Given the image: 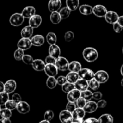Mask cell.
Returning a JSON list of instances; mask_svg holds the SVG:
<instances>
[{
    "instance_id": "obj_1",
    "label": "cell",
    "mask_w": 123,
    "mask_h": 123,
    "mask_svg": "<svg viewBox=\"0 0 123 123\" xmlns=\"http://www.w3.org/2000/svg\"><path fill=\"white\" fill-rule=\"evenodd\" d=\"M82 55L84 58L87 62H92L98 58V54L96 49L91 47H88L84 49L83 50Z\"/></svg>"
},
{
    "instance_id": "obj_2",
    "label": "cell",
    "mask_w": 123,
    "mask_h": 123,
    "mask_svg": "<svg viewBox=\"0 0 123 123\" xmlns=\"http://www.w3.org/2000/svg\"><path fill=\"white\" fill-rule=\"evenodd\" d=\"M78 74H79L80 79H84L88 82L94 79L95 75V73H94L92 70L87 68H82L81 70L78 73Z\"/></svg>"
},
{
    "instance_id": "obj_3",
    "label": "cell",
    "mask_w": 123,
    "mask_h": 123,
    "mask_svg": "<svg viewBox=\"0 0 123 123\" xmlns=\"http://www.w3.org/2000/svg\"><path fill=\"white\" fill-rule=\"evenodd\" d=\"M25 18L21 13H16L12 14L9 19V22L12 25L14 26H19L24 23Z\"/></svg>"
},
{
    "instance_id": "obj_4",
    "label": "cell",
    "mask_w": 123,
    "mask_h": 123,
    "mask_svg": "<svg viewBox=\"0 0 123 123\" xmlns=\"http://www.w3.org/2000/svg\"><path fill=\"white\" fill-rule=\"evenodd\" d=\"M69 63L67 58L64 56H60L56 60L55 66L58 70L61 71H66L68 70V66Z\"/></svg>"
},
{
    "instance_id": "obj_5",
    "label": "cell",
    "mask_w": 123,
    "mask_h": 123,
    "mask_svg": "<svg viewBox=\"0 0 123 123\" xmlns=\"http://www.w3.org/2000/svg\"><path fill=\"white\" fill-rule=\"evenodd\" d=\"M86 112L84 109L77 108L72 113L73 118V121L78 123H83L84 118L85 117Z\"/></svg>"
},
{
    "instance_id": "obj_6",
    "label": "cell",
    "mask_w": 123,
    "mask_h": 123,
    "mask_svg": "<svg viewBox=\"0 0 123 123\" xmlns=\"http://www.w3.org/2000/svg\"><path fill=\"white\" fill-rule=\"evenodd\" d=\"M59 118L62 123H72L73 122V118L72 114L68 111L63 110L60 113Z\"/></svg>"
},
{
    "instance_id": "obj_7",
    "label": "cell",
    "mask_w": 123,
    "mask_h": 123,
    "mask_svg": "<svg viewBox=\"0 0 123 123\" xmlns=\"http://www.w3.org/2000/svg\"><path fill=\"white\" fill-rule=\"evenodd\" d=\"M108 12V11L107 10V8L103 5L100 4H97L95 6L93 7V10H92V13L96 16L98 17V18L105 17Z\"/></svg>"
},
{
    "instance_id": "obj_8",
    "label": "cell",
    "mask_w": 123,
    "mask_h": 123,
    "mask_svg": "<svg viewBox=\"0 0 123 123\" xmlns=\"http://www.w3.org/2000/svg\"><path fill=\"white\" fill-rule=\"evenodd\" d=\"M94 79L100 84H103L108 80L109 74L106 71L98 70L95 73Z\"/></svg>"
},
{
    "instance_id": "obj_9",
    "label": "cell",
    "mask_w": 123,
    "mask_h": 123,
    "mask_svg": "<svg viewBox=\"0 0 123 123\" xmlns=\"http://www.w3.org/2000/svg\"><path fill=\"white\" fill-rule=\"evenodd\" d=\"M119 17L120 16L116 12H114V11H108L105 16V19L108 24L114 25L115 23L118 22Z\"/></svg>"
},
{
    "instance_id": "obj_10",
    "label": "cell",
    "mask_w": 123,
    "mask_h": 123,
    "mask_svg": "<svg viewBox=\"0 0 123 123\" xmlns=\"http://www.w3.org/2000/svg\"><path fill=\"white\" fill-rule=\"evenodd\" d=\"M44 71L48 77L55 78L58 74V69L55 64H46Z\"/></svg>"
},
{
    "instance_id": "obj_11",
    "label": "cell",
    "mask_w": 123,
    "mask_h": 123,
    "mask_svg": "<svg viewBox=\"0 0 123 123\" xmlns=\"http://www.w3.org/2000/svg\"><path fill=\"white\" fill-rule=\"evenodd\" d=\"M32 44L31 43V39L24 38H22L21 39L19 40L18 44H17L18 49H22L23 50L30 49L31 47L32 46Z\"/></svg>"
},
{
    "instance_id": "obj_12",
    "label": "cell",
    "mask_w": 123,
    "mask_h": 123,
    "mask_svg": "<svg viewBox=\"0 0 123 123\" xmlns=\"http://www.w3.org/2000/svg\"><path fill=\"white\" fill-rule=\"evenodd\" d=\"M80 94H81L80 91L76 90V89H74V90H72V91H70V92L67 94V100L69 102L76 103L78 100L79 98H80Z\"/></svg>"
},
{
    "instance_id": "obj_13",
    "label": "cell",
    "mask_w": 123,
    "mask_h": 123,
    "mask_svg": "<svg viewBox=\"0 0 123 123\" xmlns=\"http://www.w3.org/2000/svg\"><path fill=\"white\" fill-rule=\"evenodd\" d=\"M17 111L22 114H26L30 111V106L27 102L21 101L17 104Z\"/></svg>"
},
{
    "instance_id": "obj_14",
    "label": "cell",
    "mask_w": 123,
    "mask_h": 123,
    "mask_svg": "<svg viewBox=\"0 0 123 123\" xmlns=\"http://www.w3.org/2000/svg\"><path fill=\"white\" fill-rule=\"evenodd\" d=\"M29 25L33 28H38L42 22V18L38 14H35L29 19Z\"/></svg>"
},
{
    "instance_id": "obj_15",
    "label": "cell",
    "mask_w": 123,
    "mask_h": 123,
    "mask_svg": "<svg viewBox=\"0 0 123 123\" xmlns=\"http://www.w3.org/2000/svg\"><path fill=\"white\" fill-rule=\"evenodd\" d=\"M5 86V92L7 94H11L14 92L16 89L17 84L14 80L13 79H10L7 80L4 84Z\"/></svg>"
},
{
    "instance_id": "obj_16",
    "label": "cell",
    "mask_w": 123,
    "mask_h": 123,
    "mask_svg": "<svg viewBox=\"0 0 123 123\" xmlns=\"http://www.w3.org/2000/svg\"><path fill=\"white\" fill-rule=\"evenodd\" d=\"M61 5L62 3L60 0H50L48 3V8L51 13L58 12L61 8Z\"/></svg>"
},
{
    "instance_id": "obj_17",
    "label": "cell",
    "mask_w": 123,
    "mask_h": 123,
    "mask_svg": "<svg viewBox=\"0 0 123 123\" xmlns=\"http://www.w3.org/2000/svg\"><path fill=\"white\" fill-rule=\"evenodd\" d=\"M74 86H75V89L79 90L80 92H83V91L88 90V88H89L88 82L84 79H79L74 84Z\"/></svg>"
},
{
    "instance_id": "obj_18",
    "label": "cell",
    "mask_w": 123,
    "mask_h": 123,
    "mask_svg": "<svg viewBox=\"0 0 123 123\" xmlns=\"http://www.w3.org/2000/svg\"><path fill=\"white\" fill-rule=\"evenodd\" d=\"M49 54L52 57L54 58L56 60L61 55V49L57 44L51 45L49 48Z\"/></svg>"
},
{
    "instance_id": "obj_19",
    "label": "cell",
    "mask_w": 123,
    "mask_h": 123,
    "mask_svg": "<svg viewBox=\"0 0 123 123\" xmlns=\"http://www.w3.org/2000/svg\"><path fill=\"white\" fill-rule=\"evenodd\" d=\"M36 8L32 6H28L24 8L21 14L24 18H28L30 19L31 17L36 14Z\"/></svg>"
},
{
    "instance_id": "obj_20",
    "label": "cell",
    "mask_w": 123,
    "mask_h": 123,
    "mask_svg": "<svg viewBox=\"0 0 123 123\" xmlns=\"http://www.w3.org/2000/svg\"><path fill=\"white\" fill-rule=\"evenodd\" d=\"M97 108H98V106H97V104L96 102H94V101H89V102H86L85 107L84 108V110L86 113L91 114V113H93L96 111Z\"/></svg>"
},
{
    "instance_id": "obj_21",
    "label": "cell",
    "mask_w": 123,
    "mask_h": 123,
    "mask_svg": "<svg viewBox=\"0 0 123 123\" xmlns=\"http://www.w3.org/2000/svg\"><path fill=\"white\" fill-rule=\"evenodd\" d=\"M46 63L42 60L40 59H36L33 61V63L32 64V67L34 70L37 72H42L44 70L45 68Z\"/></svg>"
},
{
    "instance_id": "obj_22",
    "label": "cell",
    "mask_w": 123,
    "mask_h": 123,
    "mask_svg": "<svg viewBox=\"0 0 123 123\" xmlns=\"http://www.w3.org/2000/svg\"><path fill=\"white\" fill-rule=\"evenodd\" d=\"M31 43L35 46H41L44 43V37L42 35L37 34L34 36L31 39Z\"/></svg>"
},
{
    "instance_id": "obj_23",
    "label": "cell",
    "mask_w": 123,
    "mask_h": 123,
    "mask_svg": "<svg viewBox=\"0 0 123 123\" xmlns=\"http://www.w3.org/2000/svg\"><path fill=\"white\" fill-rule=\"evenodd\" d=\"M34 32V28L30 26V25L25 26L22 28L21 32H20V34L22 38H29L30 39V37L32 36Z\"/></svg>"
},
{
    "instance_id": "obj_24",
    "label": "cell",
    "mask_w": 123,
    "mask_h": 123,
    "mask_svg": "<svg viewBox=\"0 0 123 123\" xmlns=\"http://www.w3.org/2000/svg\"><path fill=\"white\" fill-rule=\"evenodd\" d=\"M82 65L79 61H73L69 63L68 66V70L70 72H74V73H79L82 69Z\"/></svg>"
},
{
    "instance_id": "obj_25",
    "label": "cell",
    "mask_w": 123,
    "mask_h": 123,
    "mask_svg": "<svg viewBox=\"0 0 123 123\" xmlns=\"http://www.w3.org/2000/svg\"><path fill=\"white\" fill-rule=\"evenodd\" d=\"M79 12L85 16H88L92 14L93 7L88 4H83L79 7Z\"/></svg>"
},
{
    "instance_id": "obj_26",
    "label": "cell",
    "mask_w": 123,
    "mask_h": 123,
    "mask_svg": "<svg viewBox=\"0 0 123 123\" xmlns=\"http://www.w3.org/2000/svg\"><path fill=\"white\" fill-rule=\"evenodd\" d=\"M66 77L67 82L73 84H75L80 79L79 74L78 73H74V72H69Z\"/></svg>"
},
{
    "instance_id": "obj_27",
    "label": "cell",
    "mask_w": 123,
    "mask_h": 123,
    "mask_svg": "<svg viewBox=\"0 0 123 123\" xmlns=\"http://www.w3.org/2000/svg\"><path fill=\"white\" fill-rule=\"evenodd\" d=\"M66 3V7L69 8L71 12L78 9L79 6V1L78 0H67Z\"/></svg>"
},
{
    "instance_id": "obj_28",
    "label": "cell",
    "mask_w": 123,
    "mask_h": 123,
    "mask_svg": "<svg viewBox=\"0 0 123 123\" xmlns=\"http://www.w3.org/2000/svg\"><path fill=\"white\" fill-rule=\"evenodd\" d=\"M98 121L100 123H113L114 118L111 114H103L98 118Z\"/></svg>"
},
{
    "instance_id": "obj_29",
    "label": "cell",
    "mask_w": 123,
    "mask_h": 123,
    "mask_svg": "<svg viewBox=\"0 0 123 123\" xmlns=\"http://www.w3.org/2000/svg\"><path fill=\"white\" fill-rule=\"evenodd\" d=\"M50 20L52 24L56 25V24H58L59 23H60L62 19H61V17L59 12H55L51 13V14L50 16Z\"/></svg>"
},
{
    "instance_id": "obj_30",
    "label": "cell",
    "mask_w": 123,
    "mask_h": 123,
    "mask_svg": "<svg viewBox=\"0 0 123 123\" xmlns=\"http://www.w3.org/2000/svg\"><path fill=\"white\" fill-rule=\"evenodd\" d=\"M56 40H57V37L54 32H49L46 35V41L48 44H50V46L56 44L55 43H56Z\"/></svg>"
},
{
    "instance_id": "obj_31",
    "label": "cell",
    "mask_w": 123,
    "mask_h": 123,
    "mask_svg": "<svg viewBox=\"0 0 123 123\" xmlns=\"http://www.w3.org/2000/svg\"><path fill=\"white\" fill-rule=\"evenodd\" d=\"M92 96H93V92L88 90L85 91H83V92H81L80 97L85 100L86 102H89V101H91V99H92Z\"/></svg>"
},
{
    "instance_id": "obj_32",
    "label": "cell",
    "mask_w": 123,
    "mask_h": 123,
    "mask_svg": "<svg viewBox=\"0 0 123 123\" xmlns=\"http://www.w3.org/2000/svg\"><path fill=\"white\" fill-rule=\"evenodd\" d=\"M57 85L56 79L54 77H49L46 80V86L50 89H54Z\"/></svg>"
},
{
    "instance_id": "obj_33",
    "label": "cell",
    "mask_w": 123,
    "mask_h": 123,
    "mask_svg": "<svg viewBox=\"0 0 123 123\" xmlns=\"http://www.w3.org/2000/svg\"><path fill=\"white\" fill-rule=\"evenodd\" d=\"M62 88V91L65 92V93H67L70 92V91H72V90H74L75 89V86H74V84H71L69 82H66L64 85H62L61 86Z\"/></svg>"
},
{
    "instance_id": "obj_34",
    "label": "cell",
    "mask_w": 123,
    "mask_h": 123,
    "mask_svg": "<svg viewBox=\"0 0 123 123\" xmlns=\"http://www.w3.org/2000/svg\"><path fill=\"white\" fill-rule=\"evenodd\" d=\"M71 11L70 10L69 8H67V7H63L62 9L60 10V11L59 12L60 16L61 17V19H66L67 18H68L70 14Z\"/></svg>"
},
{
    "instance_id": "obj_35",
    "label": "cell",
    "mask_w": 123,
    "mask_h": 123,
    "mask_svg": "<svg viewBox=\"0 0 123 123\" xmlns=\"http://www.w3.org/2000/svg\"><path fill=\"white\" fill-rule=\"evenodd\" d=\"M88 85L89 88H90L91 90L95 91L98 90L99 89L100 86V84L98 83L94 78L88 82Z\"/></svg>"
},
{
    "instance_id": "obj_36",
    "label": "cell",
    "mask_w": 123,
    "mask_h": 123,
    "mask_svg": "<svg viewBox=\"0 0 123 123\" xmlns=\"http://www.w3.org/2000/svg\"><path fill=\"white\" fill-rule=\"evenodd\" d=\"M8 100H9L8 94H7L6 92L0 93V106L5 105Z\"/></svg>"
},
{
    "instance_id": "obj_37",
    "label": "cell",
    "mask_w": 123,
    "mask_h": 123,
    "mask_svg": "<svg viewBox=\"0 0 123 123\" xmlns=\"http://www.w3.org/2000/svg\"><path fill=\"white\" fill-rule=\"evenodd\" d=\"M0 115L2 118H8L10 119L12 115V111L7 109V108H4L1 109V112H0Z\"/></svg>"
},
{
    "instance_id": "obj_38",
    "label": "cell",
    "mask_w": 123,
    "mask_h": 123,
    "mask_svg": "<svg viewBox=\"0 0 123 123\" xmlns=\"http://www.w3.org/2000/svg\"><path fill=\"white\" fill-rule=\"evenodd\" d=\"M24 55H25L24 50L20 49H16L14 53V58L17 61H20V60H22Z\"/></svg>"
},
{
    "instance_id": "obj_39",
    "label": "cell",
    "mask_w": 123,
    "mask_h": 123,
    "mask_svg": "<svg viewBox=\"0 0 123 123\" xmlns=\"http://www.w3.org/2000/svg\"><path fill=\"white\" fill-rule=\"evenodd\" d=\"M5 107L7 109H9V110L12 111L14 109H16L17 108V103L15 102H14L12 100H9L7 103L5 105Z\"/></svg>"
},
{
    "instance_id": "obj_40",
    "label": "cell",
    "mask_w": 123,
    "mask_h": 123,
    "mask_svg": "<svg viewBox=\"0 0 123 123\" xmlns=\"http://www.w3.org/2000/svg\"><path fill=\"white\" fill-rule=\"evenodd\" d=\"M54 117V113L52 111L48 110L45 112L44 115V119L46 121H48L50 122Z\"/></svg>"
},
{
    "instance_id": "obj_41",
    "label": "cell",
    "mask_w": 123,
    "mask_h": 123,
    "mask_svg": "<svg viewBox=\"0 0 123 123\" xmlns=\"http://www.w3.org/2000/svg\"><path fill=\"white\" fill-rule=\"evenodd\" d=\"M33 58L30 55H25L23 57L22 61L24 62L25 64L28 65H32V63H33Z\"/></svg>"
},
{
    "instance_id": "obj_42",
    "label": "cell",
    "mask_w": 123,
    "mask_h": 123,
    "mask_svg": "<svg viewBox=\"0 0 123 123\" xmlns=\"http://www.w3.org/2000/svg\"><path fill=\"white\" fill-rule=\"evenodd\" d=\"M76 105L75 103H72V102H68L66 105V110L68 112L72 113L74 112V111L76 109Z\"/></svg>"
},
{
    "instance_id": "obj_43",
    "label": "cell",
    "mask_w": 123,
    "mask_h": 123,
    "mask_svg": "<svg viewBox=\"0 0 123 123\" xmlns=\"http://www.w3.org/2000/svg\"><path fill=\"white\" fill-rule=\"evenodd\" d=\"M74 33L72 31H67L64 35V40L66 42H71L74 38Z\"/></svg>"
},
{
    "instance_id": "obj_44",
    "label": "cell",
    "mask_w": 123,
    "mask_h": 123,
    "mask_svg": "<svg viewBox=\"0 0 123 123\" xmlns=\"http://www.w3.org/2000/svg\"><path fill=\"white\" fill-rule=\"evenodd\" d=\"M86 101L85 100H84V98L80 97L79 99L76 102V105L77 108H82V109H84V108L85 107V105L86 103Z\"/></svg>"
},
{
    "instance_id": "obj_45",
    "label": "cell",
    "mask_w": 123,
    "mask_h": 123,
    "mask_svg": "<svg viewBox=\"0 0 123 123\" xmlns=\"http://www.w3.org/2000/svg\"><path fill=\"white\" fill-rule=\"evenodd\" d=\"M67 79H66V76H60L58 78L56 79V82L57 84L59 85H61V86L63 85H64L66 82H67Z\"/></svg>"
},
{
    "instance_id": "obj_46",
    "label": "cell",
    "mask_w": 123,
    "mask_h": 123,
    "mask_svg": "<svg viewBox=\"0 0 123 123\" xmlns=\"http://www.w3.org/2000/svg\"><path fill=\"white\" fill-rule=\"evenodd\" d=\"M55 62H56V59L52 57V56H50V55L47 56L45 58V61H44V62L46 63V64H55Z\"/></svg>"
},
{
    "instance_id": "obj_47",
    "label": "cell",
    "mask_w": 123,
    "mask_h": 123,
    "mask_svg": "<svg viewBox=\"0 0 123 123\" xmlns=\"http://www.w3.org/2000/svg\"><path fill=\"white\" fill-rule=\"evenodd\" d=\"M123 28L118 22L115 23L113 25V29L117 33H120L123 31Z\"/></svg>"
},
{
    "instance_id": "obj_48",
    "label": "cell",
    "mask_w": 123,
    "mask_h": 123,
    "mask_svg": "<svg viewBox=\"0 0 123 123\" xmlns=\"http://www.w3.org/2000/svg\"><path fill=\"white\" fill-rule=\"evenodd\" d=\"M12 100H13L14 102H15L16 103L18 104V103L22 101V97L20 96V95L19 94L15 93L12 96Z\"/></svg>"
},
{
    "instance_id": "obj_49",
    "label": "cell",
    "mask_w": 123,
    "mask_h": 123,
    "mask_svg": "<svg viewBox=\"0 0 123 123\" xmlns=\"http://www.w3.org/2000/svg\"><path fill=\"white\" fill-rule=\"evenodd\" d=\"M102 93L100 91H96V92H93V96H92V98L96 100H100L101 98H102Z\"/></svg>"
},
{
    "instance_id": "obj_50",
    "label": "cell",
    "mask_w": 123,
    "mask_h": 123,
    "mask_svg": "<svg viewBox=\"0 0 123 123\" xmlns=\"http://www.w3.org/2000/svg\"><path fill=\"white\" fill-rule=\"evenodd\" d=\"M98 108H104L106 106L107 102L105 100H100L97 103Z\"/></svg>"
},
{
    "instance_id": "obj_51",
    "label": "cell",
    "mask_w": 123,
    "mask_h": 123,
    "mask_svg": "<svg viewBox=\"0 0 123 123\" xmlns=\"http://www.w3.org/2000/svg\"><path fill=\"white\" fill-rule=\"evenodd\" d=\"M83 123H100L98 119H96L95 118H89L84 120Z\"/></svg>"
},
{
    "instance_id": "obj_52",
    "label": "cell",
    "mask_w": 123,
    "mask_h": 123,
    "mask_svg": "<svg viewBox=\"0 0 123 123\" xmlns=\"http://www.w3.org/2000/svg\"><path fill=\"white\" fill-rule=\"evenodd\" d=\"M3 92H5L4 84L2 82L0 81V93Z\"/></svg>"
},
{
    "instance_id": "obj_53",
    "label": "cell",
    "mask_w": 123,
    "mask_h": 123,
    "mask_svg": "<svg viewBox=\"0 0 123 123\" xmlns=\"http://www.w3.org/2000/svg\"><path fill=\"white\" fill-rule=\"evenodd\" d=\"M0 123H12V121L8 118H1L0 120Z\"/></svg>"
},
{
    "instance_id": "obj_54",
    "label": "cell",
    "mask_w": 123,
    "mask_h": 123,
    "mask_svg": "<svg viewBox=\"0 0 123 123\" xmlns=\"http://www.w3.org/2000/svg\"><path fill=\"white\" fill-rule=\"evenodd\" d=\"M118 23L123 28V16H121L119 17Z\"/></svg>"
},
{
    "instance_id": "obj_55",
    "label": "cell",
    "mask_w": 123,
    "mask_h": 123,
    "mask_svg": "<svg viewBox=\"0 0 123 123\" xmlns=\"http://www.w3.org/2000/svg\"><path fill=\"white\" fill-rule=\"evenodd\" d=\"M120 72H121V75L123 76V64L121 66V70H120Z\"/></svg>"
},
{
    "instance_id": "obj_56",
    "label": "cell",
    "mask_w": 123,
    "mask_h": 123,
    "mask_svg": "<svg viewBox=\"0 0 123 123\" xmlns=\"http://www.w3.org/2000/svg\"><path fill=\"white\" fill-rule=\"evenodd\" d=\"M39 123H50L49 121H46V120H42V121H41Z\"/></svg>"
},
{
    "instance_id": "obj_57",
    "label": "cell",
    "mask_w": 123,
    "mask_h": 123,
    "mask_svg": "<svg viewBox=\"0 0 123 123\" xmlns=\"http://www.w3.org/2000/svg\"><path fill=\"white\" fill-rule=\"evenodd\" d=\"M121 86L123 87V78L122 79V80H121Z\"/></svg>"
},
{
    "instance_id": "obj_58",
    "label": "cell",
    "mask_w": 123,
    "mask_h": 123,
    "mask_svg": "<svg viewBox=\"0 0 123 123\" xmlns=\"http://www.w3.org/2000/svg\"><path fill=\"white\" fill-rule=\"evenodd\" d=\"M72 123H76V122H74V121H73V122Z\"/></svg>"
},
{
    "instance_id": "obj_59",
    "label": "cell",
    "mask_w": 123,
    "mask_h": 123,
    "mask_svg": "<svg viewBox=\"0 0 123 123\" xmlns=\"http://www.w3.org/2000/svg\"><path fill=\"white\" fill-rule=\"evenodd\" d=\"M1 106H0V112H1Z\"/></svg>"
},
{
    "instance_id": "obj_60",
    "label": "cell",
    "mask_w": 123,
    "mask_h": 123,
    "mask_svg": "<svg viewBox=\"0 0 123 123\" xmlns=\"http://www.w3.org/2000/svg\"></svg>"
}]
</instances>
